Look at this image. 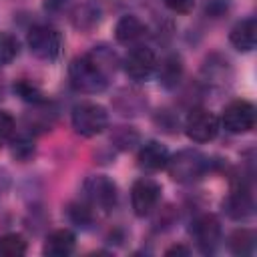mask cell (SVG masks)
I'll use <instances>...</instances> for the list:
<instances>
[{
    "instance_id": "21",
    "label": "cell",
    "mask_w": 257,
    "mask_h": 257,
    "mask_svg": "<svg viewBox=\"0 0 257 257\" xmlns=\"http://www.w3.org/2000/svg\"><path fill=\"white\" fill-rule=\"evenodd\" d=\"M66 217L76 227H88L92 223V209L84 201H76L66 207Z\"/></svg>"
},
{
    "instance_id": "27",
    "label": "cell",
    "mask_w": 257,
    "mask_h": 257,
    "mask_svg": "<svg viewBox=\"0 0 257 257\" xmlns=\"http://www.w3.org/2000/svg\"><path fill=\"white\" fill-rule=\"evenodd\" d=\"M0 94H2V84H0Z\"/></svg>"
},
{
    "instance_id": "19",
    "label": "cell",
    "mask_w": 257,
    "mask_h": 257,
    "mask_svg": "<svg viewBox=\"0 0 257 257\" xmlns=\"http://www.w3.org/2000/svg\"><path fill=\"white\" fill-rule=\"evenodd\" d=\"M12 90L16 92V96H20L24 102H30V104H44L46 98H44V92L40 90V86H36L34 82L22 78V80H16Z\"/></svg>"
},
{
    "instance_id": "13",
    "label": "cell",
    "mask_w": 257,
    "mask_h": 257,
    "mask_svg": "<svg viewBox=\"0 0 257 257\" xmlns=\"http://www.w3.org/2000/svg\"><path fill=\"white\" fill-rule=\"evenodd\" d=\"M253 197H251V193H249V189H245V187H237V189H233L231 193H229V197L223 201V209H225V213L231 217V219H235V221H241V219H247L251 213H253Z\"/></svg>"
},
{
    "instance_id": "4",
    "label": "cell",
    "mask_w": 257,
    "mask_h": 257,
    "mask_svg": "<svg viewBox=\"0 0 257 257\" xmlns=\"http://www.w3.org/2000/svg\"><path fill=\"white\" fill-rule=\"evenodd\" d=\"M116 199H118L116 183L106 175H90L82 183V201L92 211L108 213L116 205Z\"/></svg>"
},
{
    "instance_id": "5",
    "label": "cell",
    "mask_w": 257,
    "mask_h": 257,
    "mask_svg": "<svg viewBox=\"0 0 257 257\" xmlns=\"http://www.w3.org/2000/svg\"><path fill=\"white\" fill-rule=\"evenodd\" d=\"M26 44L38 60L54 62L62 52V34L50 24H36L28 30Z\"/></svg>"
},
{
    "instance_id": "7",
    "label": "cell",
    "mask_w": 257,
    "mask_h": 257,
    "mask_svg": "<svg viewBox=\"0 0 257 257\" xmlns=\"http://www.w3.org/2000/svg\"><path fill=\"white\" fill-rule=\"evenodd\" d=\"M255 106L249 100L237 98L225 104L221 112V126L231 135H245L255 126Z\"/></svg>"
},
{
    "instance_id": "6",
    "label": "cell",
    "mask_w": 257,
    "mask_h": 257,
    "mask_svg": "<svg viewBox=\"0 0 257 257\" xmlns=\"http://www.w3.org/2000/svg\"><path fill=\"white\" fill-rule=\"evenodd\" d=\"M157 64H159V58H157L155 50L145 44L131 46L122 58V68H124L126 76L137 82L149 80L157 72Z\"/></svg>"
},
{
    "instance_id": "18",
    "label": "cell",
    "mask_w": 257,
    "mask_h": 257,
    "mask_svg": "<svg viewBox=\"0 0 257 257\" xmlns=\"http://www.w3.org/2000/svg\"><path fill=\"white\" fill-rule=\"evenodd\" d=\"M229 249L235 255H249L255 249V233L249 229H237L229 237Z\"/></svg>"
},
{
    "instance_id": "23",
    "label": "cell",
    "mask_w": 257,
    "mask_h": 257,
    "mask_svg": "<svg viewBox=\"0 0 257 257\" xmlns=\"http://www.w3.org/2000/svg\"><path fill=\"white\" fill-rule=\"evenodd\" d=\"M12 155L20 161H26L34 155V143L28 137H12Z\"/></svg>"
},
{
    "instance_id": "10",
    "label": "cell",
    "mask_w": 257,
    "mask_h": 257,
    "mask_svg": "<svg viewBox=\"0 0 257 257\" xmlns=\"http://www.w3.org/2000/svg\"><path fill=\"white\" fill-rule=\"evenodd\" d=\"M161 201V185L151 177H141L131 187V207L137 217L151 215Z\"/></svg>"
},
{
    "instance_id": "20",
    "label": "cell",
    "mask_w": 257,
    "mask_h": 257,
    "mask_svg": "<svg viewBox=\"0 0 257 257\" xmlns=\"http://www.w3.org/2000/svg\"><path fill=\"white\" fill-rule=\"evenodd\" d=\"M100 20V12L90 6V4H84V6H78L74 12H72V24L80 30H90L98 24Z\"/></svg>"
},
{
    "instance_id": "14",
    "label": "cell",
    "mask_w": 257,
    "mask_h": 257,
    "mask_svg": "<svg viewBox=\"0 0 257 257\" xmlns=\"http://www.w3.org/2000/svg\"><path fill=\"white\" fill-rule=\"evenodd\" d=\"M76 247V235L70 229H56L52 231L44 245H42V253L48 257H68Z\"/></svg>"
},
{
    "instance_id": "25",
    "label": "cell",
    "mask_w": 257,
    "mask_h": 257,
    "mask_svg": "<svg viewBox=\"0 0 257 257\" xmlns=\"http://www.w3.org/2000/svg\"><path fill=\"white\" fill-rule=\"evenodd\" d=\"M175 14H189L195 6V0H161Z\"/></svg>"
},
{
    "instance_id": "3",
    "label": "cell",
    "mask_w": 257,
    "mask_h": 257,
    "mask_svg": "<svg viewBox=\"0 0 257 257\" xmlns=\"http://www.w3.org/2000/svg\"><path fill=\"white\" fill-rule=\"evenodd\" d=\"M70 122H72V128L76 135L90 139V137L100 135L108 126V112L98 102L82 100L72 106Z\"/></svg>"
},
{
    "instance_id": "22",
    "label": "cell",
    "mask_w": 257,
    "mask_h": 257,
    "mask_svg": "<svg viewBox=\"0 0 257 257\" xmlns=\"http://www.w3.org/2000/svg\"><path fill=\"white\" fill-rule=\"evenodd\" d=\"M18 50H20L18 38L10 32H0V66L10 64L18 56Z\"/></svg>"
},
{
    "instance_id": "24",
    "label": "cell",
    "mask_w": 257,
    "mask_h": 257,
    "mask_svg": "<svg viewBox=\"0 0 257 257\" xmlns=\"http://www.w3.org/2000/svg\"><path fill=\"white\" fill-rule=\"evenodd\" d=\"M14 135H16L14 116L10 112H6V110H0V147H4L6 143H10Z\"/></svg>"
},
{
    "instance_id": "17",
    "label": "cell",
    "mask_w": 257,
    "mask_h": 257,
    "mask_svg": "<svg viewBox=\"0 0 257 257\" xmlns=\"http://www.w3.org/2000/svg\"><path fill=\"white\" fill-rule=\"evenodd\" d=\"M28 245L20 233H4L0 235V257H22Z\"/></svg>"
},
{
    "instance_id": "26",
    "label": "cell",
    "mask_w": 257,
    "mask_h": 257,
    "mask_svg": "<svg viewBox=\"0 0 257 257\" xmlns=\"http://www.w3.org/2000/svg\"><path fill=\"white\" fill-rule=\"evenodd\" d=\"M189 253H191V249L189 247H183V245H175V247H171V249L165 251V255H189Z\"/></svg>"
},
{
    "instance_id": "9",
    "label": "cell",
    "mask_w": 257,
    "mask_h": 257,
    "mask_svg": "<svg viewBox=\"0 0 257 257\" xmlns=\"http://www.w3.org/2000/svg\"><path fill=\"white\" fill-rule=\"evenodd\" d=\"M221 223L215 215L203 213L191 223V237L201 253H213L221 243Z\"/></svg>"
},
{
    "instance_id": "15",
    "label": "cell",
    "mask_w": 257,
    "mask_h": 257,
    "mask_svg": "<svg viewBox=\"0 0 257 257\" xmlns=\"http://www.w3.org/2000/svg\"><path fill=\"white\" fill-rule=\"evenodd\" d=\"M229 40L239 52H251L257 44V22H255V18H245V20L237 22L229 32Z\"/></svg>"
},
{
    "instance_id": "16",
    "label": "cell",
    "mask_w": 257,
    "mask_h": 257,
    "mask_svg": "<svg viewBox=\"0 0 257 257\" xmlns=\"http://www.w3.org/2000/svg\"><path fill=\"white\" fill-rule=\"evenodd\" d=\"M157 76H159V82L165 88H175L183 78V62H181V58L177 54L165 56L157 64Z\"/></svg>"
},
{
    "instance_id": "1",
    "label": "cell",
    "mask_w": 257,
    "mask_h": 257,
    "mask_svg": "<svg viewBox=\"0 0 257 257\" xmlns=\"http://www.w3.org/2000/svg\"><path fill=\"white\" fill-rule=\"evenodd\" d=\"M120 60L116 52L104 44L92 46L88 52L76 56L68 66V78L74 90L84 94H98L106 90Z\"/></svg>"
},
{
    "instance_id": "12",
    "label": "cell",
    "mask_w": 257,
    "mask_h": 257,
    "mask_svg": "<svg viewBox=\"0 0 257 257\" xmlns=\"http://www.w3.org/2000/svg\"><path fill=\"white\" fill-rule=\"evenodd\" d=\"M145 34H147V26L135 14H124L114 24V40L118 44H124V46L141 44Z\"/></svg>"
},
{
    "instance_id": "8",
    "label": "cell",
    "mask_w": 257,
    "mask_h": 257,
    "mask_svg": "<svg viewBox=\"0 0 257 257\" xmlns=\"http://www.w3.org/2000/svg\"><path fill=\"white\" fill-rule=\"evenodd\" d=\"M221 131V122L209 108H193L185 118V135L193 143H211Z\"/></svg>"
},
{
    "instance_id": "11",
    "label": "cell",
    "mask_w": 257,
    "mask_h": 257,
    "mask_svg": "<svg viewBox=\"0 0 257 257\" xmlns=\"http://www.w3.org/2000/svg\"><path fill=\"white\" fill-rule=\"evenodd\" d=\"M169 149L159 143V141H147L141 145L139 153H137V161H139V167L149 171V173H157L161 169L167 167V161H169Z\"/></svg>"
},
{
    "instance_id": "2",
    "label": "cell",
    "mask_w": 257,
    "mask_h": 257,
    "mask_svg": "<svg viewBox=\"0 0 257 257\" xmlns=\"http://www.w3.org/2000/svg\"><path fill=\"white\" fill-rule=\"evenodd\" d=\"M165 169L177 183H195L209 173L211 161L197 149H183L169 157Z\"/></svg>"
}]
</instances>
